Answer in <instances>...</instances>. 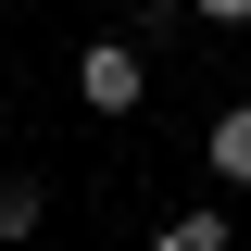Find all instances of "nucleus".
<instances>
[{"label":"nucleus","instance_id":"f257e3e1","mask_svg":"<svg viewBox=\"0 0 251 251\" xmlns=\"http://www.w3.org/2000/svg\"><path fill=\"white\" fill-rule=\"evenodd\" d=\"M75 100H88L100 126H126L151 100V50H138V38H88V50H75Z\"/></svg>","mask_w":251,"mask_h":251},{"label":"nucleus","instance_id":"423d86ee","mask_svg":"<svg viewBox=\"0 0 251 251\" xmlns=\"http://www.w3.org/2000/svg\"><path fill=\"white\" fill-rule=\"evenodd\" d=\"M0 13H25V0H0Z\"/></svg>","mask_w":251,"mask_h":251},{"label":"nucleus","instance_id":"20e7f679","mask_svg":"<svg viewBox=\"0 0 251 251\" xmlns=\"http://www.w3.org/2000/svg\"><path fill=\"white\" fill-rule=\"evenodd\" d=\"M38 214H50V188L38 176H0V239H38Z\"/></svg>","mask_w":251,"mask_h":251},{"label":"nucleus","instance_id":"f03ea898","mask_svg":"<svg viewBox=\"0 0 251 251\" xmlns=\"http://www.w3.org/2000/svg\"><path fill=\"white\" fill-rule=\"evenodd\" d=\"M201 163H214V188H251V100H226L201 126Z\"/></svg>","mask_w":251,"mask_h":251},{"label":"nucleus","instance_id":"7ed1b4c3","mask_svg":"<svg viewBox=\"0 0 251 251\" xmlns=\"http://www.w3.org/2000/svg\"><path fill=\"white\" fill-rule=\"evenodd\" d=\"M151 239H163V251H226V201H188V214H163Z\"/></svg>","mask_w":251,"mask_h":251},{"label":"nucleus","instance_id":"39448f33","mask_svg":"<svg viewBox=\"0 0 251 251\" xmlns=\"http://www.w3.org/2000/svg\"><path fill=\"white\" fill-rule=\"evenodd\" d=\"M188 13H201V25H251V0H188Z\"/></svg>","mask_w":251,"mask_h":251}]
</instances>
